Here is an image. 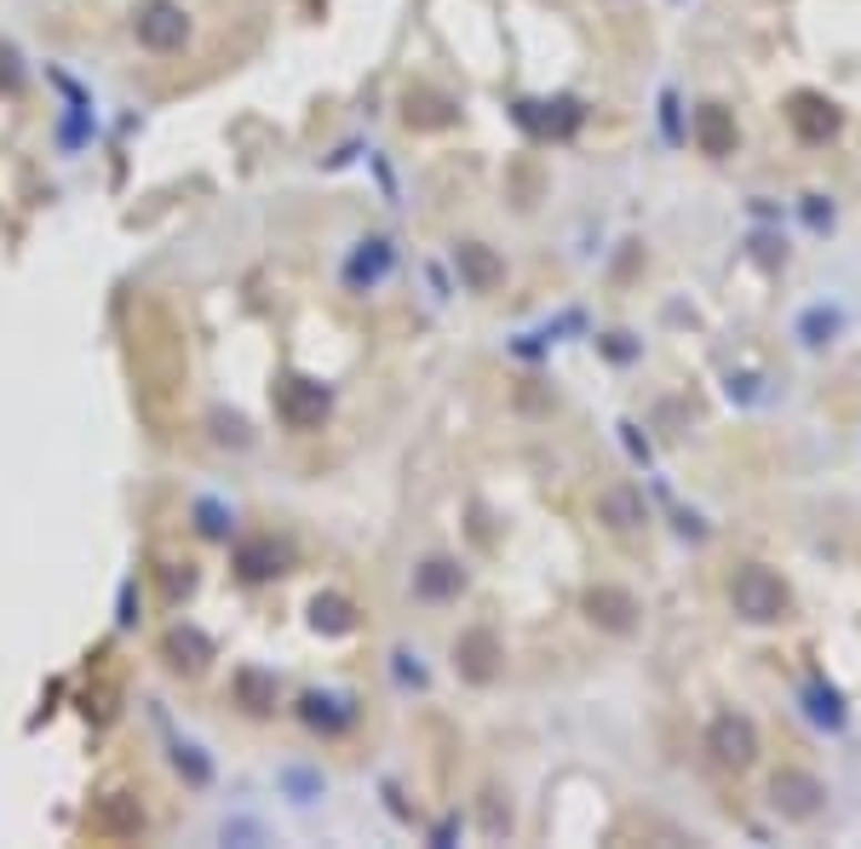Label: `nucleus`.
I'll use <instances>...</instances> for the list:
<instances>
[{
    "mask_svg": "<svg viewBox=\"0 0 861 849\" xmlns=\"http://www.w3.org/2000/svg\"><path fill=\"white\" fill-rule=\"evenodd\" d=\"M730 603H736V615H741V620H752V626H776V620H787L792 592H787L781 574L747 563L736 580H730Z\"/></svg>",
    "mask_w": 861,
    "mask_h": 849,
    "instance_id": "nucleus-1",
    "label": "nucleus"
},
{
    "mask_svg": "<svg viewBox=\"0 0 861 849\" xmlns=\"http://www.w3.org/2000/svg\"><path fill=\"white\" fill-rule=\"evenodd\" d=\"M770 803L787 815V821H810V815L827 803V787H821L810 769H776V780H770Z\"/></svg>",
    "mask_w": 861,
    "mask_h": 849,
    "instance_id": "nucleus-2",
    "label": "nucleus"
},
{
    "mask_svg": "<svg viewBox=\"0 0 861 849\" xmlns=\"http://www.w3.org/2000/svg\"><path fill=\"white\" fill-rule=\"evenodd\" d=\"M707 746H712V758H718L723 769H752V758H758V729H752L747 718H736V711H723V718H712V729H707Z\"/></svg>",
    "mask_w": 861,
    "mask_h": 849,
    "instance_id": "nucleus-3",
    "label": "nucleus"
},
{
    "mask_svg": "<svg viewBox=\"0 0 861 849\" xmlns=\"http://www.w3.org/2000/svg\"><path fill=\"white\" fill-rule=\"evenodd\" d=\"M787 121H792V132H799L804 144H827L839 132V104H833V98H821V92H792L787 98Z\"/></svg>",
    "mask_w": 861,
    "mask_h": 849,
    "instance_id": "nucleus-4",
    "label": "nucleus"
},
{
    "mask_svg": "<svg viewBox=\"0 0 861 849\" xmlns=\"http://www.w3.org/2000/svg\"><path fill=\"white\" fill-rule=\"evenodd\" d=\"M184 36H190V23H184V12L173 7V0H150V7L139 12V41L150 52H179Z\"/></svg>",
    "mask_w": 861,
    "mask_h": 849,
    "instance_id": "nucleus-5",
    "label": "nucleus"
},
{
    "mask_svg": "<svg viewBox=\"0 0 861 849\" xmlns=\"http://www.w3.org/2000/svg\"><path fill=\"white\" fill-rule=\"evenodd\" d=\"M586 615L598 620L604 631H632L638 626V597L620 586H591L586 592Z\"/></svg>",
    "mask_w": 861,
    "mask_h": 849,
    "instance_id": "nucleus-6",
    "label": "nucleus"
},
{
    "mask_svg": "<svg viewBox=\"0 0 861 849\" xmlns=\"http://www.w3.org/2000/svg\"><path fill=\"white\" fill-rule=\"evenodd\" d=\"M454 666L472 677V684H488L494 666H500V643H494V631H466L454 643Z\"/></svg>",
    "mask_w": 861,
    "mask_h": 849,
    "instance_id": "nucleus-7",
    "label": "nucleus"
},
{
    "mask_svg": "<svg viewBox=\"0 0 861 849\" xmlns=\"http://www.w3.org/2000/svg\"><path fill=\"white\" fill-rule=\"evenodd\" d=\"M695 144H701V155H730L736 150V115L723 104H701L695 110Z\"/></svg>",
    "mask_w": 861,
    "mask_h": 849,
    "instance_id": "nucleus-8",
    "label": "nucleus"
},
{
    "mask_svg": "<svg viewBox=\"0 0 861 849\" xmlns=\"http://www.w3.org/2000/svg\"><path fill=\"white\" fill-rule=\"evenodd\" d=\"M459 270H466V282H472L477 293H494V287H500V276H506L500 259H494L483 242H466V247H459Z\"/></svg>",
    "mask_w": 861,
    "mask_h": 849,
    "instance_id": "nucleus-9",
    "label": "nucleus"
},
{
    "mask_svg": "<svg viewBox=\"0 0 861 849\" xmlns=\"http://www.w3.org/2000/svg\"><path fill=\"white\" fill-rule=\"evenodd\" d=\"M282 407H287V420H293V425H311V420H322V407H327V396H322L316 385H287Z\"/></svg>",
    "mask_w": 861,
    "mask_h": 849,
    "instance_id": "nucleus-10",
    "label": "nucleus"
},
{
    "mask_svg": "<svg viewBox=\"0 0 861 849\" xmlns=\"http://www.w3.org/2000/svg\"><path fill=\"white\" fill-rule=\"evenodd\" d=\"M419 592H425V597H448V592H459V568H454V563H425Z\"/></svg>",
    "mask_w": 861,
    "mask_h": 849,
    "instance_id": "nucleus-11",
    "label": "nucleus"
}]
</instances>
